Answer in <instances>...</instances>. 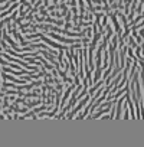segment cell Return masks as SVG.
I'll use <instances>...</instances> for the list:
<instances>
[{
	"label": "cell",
	"mask_w": 144,
	"mask_h": 147,
	"mask_svg": "<svg viewBox=\"0 0 144 147\" xmlns=\"http://www.w3.org/2000/svg\"><path fill=\"white\" fill-rule=\"evenodd\" d=\"M23 104H26L27 107H35V105L41 104V100H36V101H33V102H25V101H23Z\"/></svg>",
	"instance_id": "5"
},
{
	"label": "cell",
	"mask_w": 144,
	"mask_h": 147,
	"mask_svg": "<svg viewBox=\"0 0 144 147\" xmlns=\"http://www.w3.org/2000/svg\"><path fill=\"white\" fill-rule=\"evenodd\" d=\"M49 36H52V38H55V39H58V41H61V42H65V43H74L75 41L74 39H65V38H59L58 35H55V33H49Z\"/></svg>",
	"instance_id": "2"
},
{
	"label": "cell",
	"mask_w": 144,
	"mask_h": 147,
	"mask_svg": "<svg viewBox=\"0 0 144 147\" xmlns=\"http://www.w3.org/2000/svg\"><path fill=\"white\" fill-rule=\"evenodd\" d=\"M87 104H88V95H87V98H84V100H82V101H81V102H79V104H78V105H77V107H75V108H74V110H72V111H71V113H69V116H68V118H72V117H74V114H77V113L79 111V110H81L82 107H85Z\"/></svg>",
	"instance_id": "1"
},
{
	"label": "cell",
	"mask_w": 144,
	"mask_h": 147,
	"mask_svg": "<svg viewBox=\"0 0 144 147\" xmlns=\"http://www.w3.org/2000/svg\"><path fill=\"white\" fill-rule=\"evenodd\" d=\"M85 55H87V49H84V51L81 52V58H82V61H84V59H87V56H85ZM78 66L81 68V74H82V68H84V62H81V63H79ZM85 66H87V62H85Z\"/></svg>",
	"instance_id": "4"
},
{
	"label": "cell",
	"mask_w": 144,
	"mask_h": 147,
	"mask_svg": "<svg viewBox=\"0 0 144 147\" xmlns=\"http://www.w3.org/2000/svg\"><path fill=\"white\" fill-rule=\"evenodd\" d=\"M101 71H102V68H101V66H97V68H95V75H94L92 82H98V81L101 80Z\"/></svg>",
	"instance_id": "3"
}]
</instances>
